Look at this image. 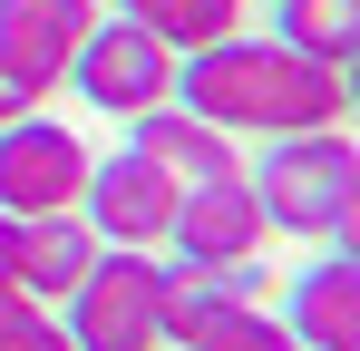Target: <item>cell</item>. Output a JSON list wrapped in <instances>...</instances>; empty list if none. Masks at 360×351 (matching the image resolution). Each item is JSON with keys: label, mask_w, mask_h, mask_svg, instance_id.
Here are the masks:
<instances>
[{"label": "cell", "mask_w": 360, "mask_h": 351, "mask_svg": "<svg viewBox=\"0 0 360 351\" xmlns=\"http://www.w3.org/2000/svg\"><path fill=\"white\" fill-rule=\"evenodd\" d=\"M176 108H195L224 137H302V127H351V68L283 49V39H214L176 58Z\"/></svg>", "instance_id": "6da1fadb"}, {"label": "cell", "mask_w": 360, "mask_h": 351, "mask_svg": "<svg viewBox=\"0 0 360 351\" xmlns=\"http://www.w3.org/2000/svg\"><path fill=\"white\" fill-rule=\"evenodd\" d=\"M263 225L292 244H351L360 225V156L351 127H302V137H263V156L243 166Z\"/></svg>", "instance_id": "7a4b0ae2"}, {"label": "cell", "mask_w": 360, "mask_h": 351, "mask_svg": "<svg viewBox=\"0 0 360 351\" xmlns=\"http://www.w3.org/2000/svg\"><path fill=\"white\" fill-rule=\"evenodd\" d=\"M68 342L78 351H166V264L136 244H98V264L68 292Z\"/></svg>", "instance_id": "3957f363"}, {"label": "cell", "mask_w": 360, "mask_h": 351, "mask_svg": "<svg viewBox=\"0 0 360 351\" xmlns=\"http://www.w3.org/2000/svg\"><path fill=\"white\" fill-rule=\"evenodd\" d=\"M68 88H78L88 108H108V117H146V108L176 98V49L146 39L136 20H98V30L78 39V58H68Z\"/></svg>", "instance_id": "277c9868"}, {"label": "cell", "mask_w": 360, "mask_h": 351, "mask_svg": "<svg viewBox=\"0 0 360 351\" xmlns=\"http://www.w3.org/2000/svg\"><path fill=\"white\" fill-rule=\"evenodd\" d=\"M88 195V137L59 117L0 127V215H78Z\"/></svg>", "instance_id": "5b68a950"}, {"label": "cell", "mask_w": 360, "mask_h": 351, "mask_svg": "<svg viewBox=\"0 0 360 351\" xmlns=\"http://www.w3.org/2000/svg\"><path fill=\"white\" fill-rule=\"evenodd\" d=\"M176 176L146 166L136 147H117V156H88V195H78V225L98 234V244H136V254H156L166 244V225H176Z\"/></svg>", "instance_id": "8992f818"}, {"label": "cell", "mask_w": 360, "mask_h": 351, "mask_svg": "<svg viewBox=\"0 0 360 351\" xmlns=\"http://www.w3.org/2000/svg\"><path fill=\"white\" fill-rule=\"evenodd\" d=\"M263 205H253V185L243 176H214V185H185L176 195V225H166V244H176V264H195V273H214V264H243V254H263Z\"/></svg>", "instance_id": "52a82bcc"}, {"label": "cell", "mask_w": 360, "mask_h": 351, "mask_svg": "<svg viewBox=\"0 0 360 351\" xmlns=\"http://www.w3.org/2000/svg\"><path fill=\"white\" fill-rule=\"evenodd\" d=\"M98 20H108L98 0H0V58L30 88H68V58Z\"/></svg>", "instance_id": "ba28073f"}, {"label": "cell", "mask_w": 360, "mask_h": 351, "mask_svg": "<svg viewBox=\"0 0 360 351\" xmlns=\"http://www.w3.org/2000/svg\"><path fill=\"white\" fill-rule=\"evenodd\" d=\"M127 127H136L127 147H136L146 166H166L176 185H214V176H243L234 137H224V127H205L195 108H176V98H166V108H146V117H127Z\"/></svg>", "instance_id": "9c48e42d"}, {"label": "cell", "mask_w": 360, "mask_h": 351, "mask_svg": "<svg viewBox=\"0 0 360 351\" xmlns=\"http://www.w3.org/2000/svg\"><path fill=\"white\" fill-rule=\"evenodd\" d=\"M283 332L302 351H360V302H351V244H331L321 264H302L292 273V312H283Z\"/></svg>", "instance_id": "30bf717a"}, {"label": "cell", "mask_w": 360, "mask_h": 351, "mask_svg": "<svg viewBox=\"0 0 360 351\" xmlns=\"http://www.w3.org/2000/svg\"><path fill=\"white\" fill-rule=\"evenodd\" d=\"M88 264H98V234L78 225V215H20V292H30V302L59 312Z\"/></svg>", "instance_id": "8fae6325"}, {"label": "cell", "mask_w": 360, "mask_h": 351, "mask_svg": "<svg viewBox=\"0 0 360 351\" xmlns=\"http://www.w3.org/2000/svg\"><path fill=\"white\" fill-rule=\"evenodd\" d=\"M243 10L253 0H117V20H136L146 39H166V49H214V39H234L243 30Z\"/></svg>", "instance_id": "7c38bea8"}, {"label": "cell", "mask_w": 360, "mask_h": 351, "mask_svg": "<svg viewBox=\"0 0 360 351\" xmlns=\"http://www.w3.org/2000/svg\"><path fill=\"white\" fill-rule=\"evenodd\" d=\"M273 39L321 68H351L360 49V0H273Z\"/></svg>", "instance_id": "4fadbf2b"}, {"label": "cell", "mask_w": 360, "mask_h": 351, "mask_svg": "<svg viewBox=\"0 0 360 351\" xmlns=\"http://www.w3.org/2000/svg\"><path fill=\"white\" fill-rule=\"evenodd\" d=\"M0 351H78V342H68V322L49 312V302L0 292Z\"/></svg>", "instance_id": "5bb4252c"}, {"label": "cell", "mask_w": 360, "mask_h": 351, "mask_svg": "<svg viewBox=\"0 0 360 351\" xmlns=\"http://www.w3.org/2000/svg\"><path fill=\"white\" fill-rule=\"evenodd\" d=\"M39 108H49V88H30V78L0 58V127H20V117H39Z\"/></svg>", "instance_id": "9a60e30c"}, {"label": "cell", "mask_w": 360, "mask_h": 351, "mask_svg": "<svg viewBox=\"0 0 360 351\" xmlns=\"http://www.w3.org/2000/svg\"><path fill=\"white\" fill-rule=\"evenodd\" d=\"M0 292H20V215H0Z\"/></svg>", "instance_id": "2e32d148"}, {"label": "cell", "mask_w": 360, "mask_h": 351, "mask_svg": "<svg viewBox=\"0 0 360 351\" xmlns=\"http://www.w3.org/2000/svg\"><path fill=\"white\" fill-rule=\"evenodd\" d=\"M166 351H176V342H166Z\"/></svg>", "instance_id": "e0dca14e"}]
</instances>
